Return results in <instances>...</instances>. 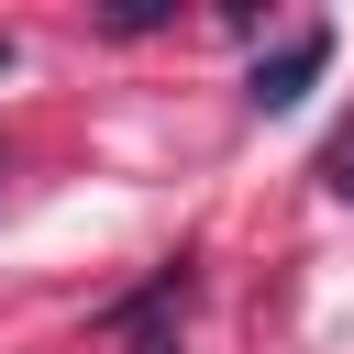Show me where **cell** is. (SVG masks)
<instances>
[{"label": "cell", "instance_id": "2", "mask_svg": "<svg viewBox=\"0 0 354 354\" xmlns=\"http://www.w3.org/2000/svg\"><path fill=\"white\" fill-rule=\"evenodd\" d=\"M321 66H332V22H299V33L277 44V55H254V77H243V100H254V111H299Z\"/></svg>", "mask_w": 354, "mask_h": 354}, {"label": "cell", "instance_id": "3", "mask_svg": "<svg viewBox=\"0 0 354 354\" xmlns=\"http://www.w3.org/2000/svg\"><path fill=\"white\" fill-rule=\"evenodd\" d=\"M321 188H332V199H343V210H354V122H343V133H332V144H321Z\"/></svg>", "mask_w": 354, "mask_h": 354}, {"label": "cell", "instance_id": "1", "mask_svg": "<svg viewBox=\"0 0 354 354\" xmlns=\"http://www.w3.org/2000/svg\"><path fill=\"white\" fill-rule=\"evenodd\" d=\"M100 343L111 354H188V266H155L133 299L100 310Z\"/></svg>", "mask_w": 354, "mask_h": 354}]
</instances>
